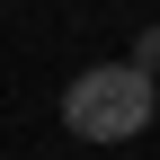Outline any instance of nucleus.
I'll return each mask as SVG.
<instances>
[{
	"mask_svg": "<svg viewBox=\"0 0 160 160\" xmlns=\"http://www.w3.org/2000/svg\"><path fill=\"white\" fill-rule=\"evenodd\" d=\"M62 125L80 142H133L151 125V71L142 62H98L62 89Z\"/></svg>",
	"mask_w": 160,
	"mask_h": 160,
	"instance_id": "nucleus-1",
	"label": "nucleus"
},
{
	"mask_svg": "<svg viewBox=\"0 0 160 160\" xmlns=\"http://www.w3.org/2000/svg\"><path fill=\"white\" fill-rule=\"evenodd\" d=\"M133 62H142V71H160V27H142V45H133Z\"/></svg>",
	"mask_w": 160,
	"mask_h": 160,
	"instance_id": "nucleus-2",
	"label": "nucleus"
},
{
	"mask_svg": "<svg viewBox=\"0 0 160 160\" xmlns=\"http://www.w3.org/2000/svg\"><path fill=\"white\" fill-rule=\"evenodd\" d=\"M151 125H160V80H151Z\"/></svg>",
	"mask_w": 160,
	"mask_h": 160,
	"instance_id": "nucleus-3",
	"label": "nucleus"
}]
</instances>
